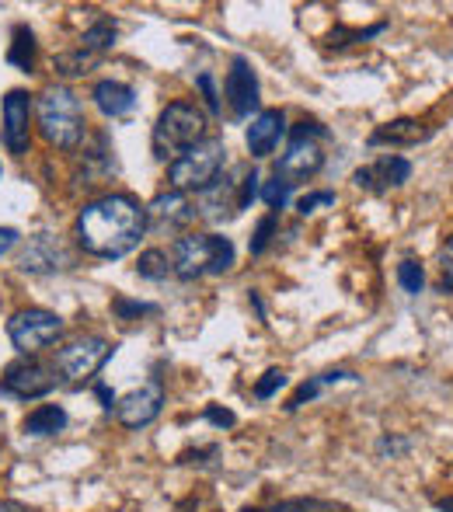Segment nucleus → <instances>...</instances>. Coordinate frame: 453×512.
Segmentation results:
<instances>
[{
	"instance_id": "nucleus-1",
	"label": "nucleus",
	"mask_w": 453,
	"mask_h": 512,
	"mask_svg": "<svg viewBox=\"0 0 453 512\" xmlns=\"http://www.w3.org/2000/svg\"><path fill=\"white\" fill-rule=\"evenodd\" d=\"M147 206L133 196H105L81 209L77 216V241L88 255L122 258L147 234Z\"/></svg>"
},
{
	"instance_id": "nucleus-2",
	"label": "nucleus",
	"mask_w": 453,
	"mask_h": 512,
	"mask_svg": "<svg viewBox=\"0 0 453 512\" xmlns=\"http://www.w3.org/2000/svg\"><path fill=\"white\" fill-rule=\"evenodd\" d=\"M234 269V244L220 234H185L171 244V272L185 283Z\"/></svg>"
},
{
	"instance_id": "nucleus-3",
	"label": "nucleus",
	"mask_w": 453,
	"mask_h": 512,
	"mask_svg": "<svg viewBox=\"0 0 453 512\" xmlns=\"http://www.w3.org/2000/svg\"><path fill=\"white\" fill-rule=\"evenodd\" d=\"M39 126L53 147L74 150L77 143L88 133V122H84L81 98L67 88V84H53L39 95Z\"/></svg>"
},
{
	"instance_id": "nucleus-4",
	"label": "nucleus",
	"mask_w": 453,
	"mask_h": 512,
	"mask_svg": "<svg viewBox=\"0 0 453 512\" xmlns=\"http://www.w3.org/2000/svg\"><path fill=\"white\" fill-rule=\"evenodd\" d=\"M206 140V115L192 102H171L157 115L154 126V154L157 161H178L189 147Z\"/></svg>"
},
{
	"instance_id": "nucleus-5",
	"label": "nucleus",
	"mask_w": 453,
	"mask_h": 512,
	"mask_svg": "<svg viewBox=\"0 0 453 512\" xmlns=\"http://www.w3.org/2000/svg\"><path fill=\"white\" fill-rule=\"evenodd\" d=\"M224 164H227V147L224 140L217 136H206L203 143L185 150L178 161L168 164V182H171V192H206L220 175H224Z\"/></svg>"
},
{
	"instance_id": "nucleus-6",
	"label": "nucleus",
	"mask_w": 453,
	"mask_h": 512,
	"mask_svg": "<svg viewBox=\"0 0 453 512\" xmlns=\"http://www.w3.org/2000/svg\"><path fill=\"white\" fill-rule=\"evenodd\" d=\"M318 136H321L318 122L304 119L293 126L290 147H286V154L279 157V164H276V178H283L290 189L300 182H311V178L321 171V164H325V150H321Z\"/></svg>"
},
{
	"instance_id": "nucleus-7",
	"label": "nucleus",
	"mask_w": 453,
	"mask_h": 512,
	"mask_svg": "<svg viewBox=\"0 0 453 512\" xmlns=\"http://www.w3.org/2000/svg\"><path fill=\"white\" fill-rule=\"evenodd\" d=\"M112 356V342L102 335H81L74 342H67L60 352H56V366L63 380L70 384H81V380H91Z\"/></svg>"
},
{
	"instance_id": "nucleus-8",
	"label": "nucleus",
	"mask_w": 453,
	"mask_h": 512,
	"mask_svg": "<svg viewBox=\"0 0 453 512\" xmlns=\"http://www.w3.org/2000/svg\"><path fill=\"white\" fill-rule=\"evenodd\" d=\"M7 335H11V345L25 356H35L46 345H53L56 338L63 335V321L53 314V310L42 307H28L18 310V314L7 321Z\"/></svg>"
},
{
	"instance_id": "nucleus-9",
	"label": "nucleus",
	"mask_w": 453,
	"mask_h": 512,
	"mask_svg": "<svg viewBox=\"0 0 453 512\" xmlns=\"http://www.w3.org/2000/svg\"><path fill=\"white\" fill-rule=\"evenodd\" d=\"M56 387V370L53 366H42L39 359H25V363H14L4 370V380H0V394L7 398H42Z\"/></svg>"
},
{
	"instance_id": "nucleus-10",
	"label": "nucleus",
	"mask_w": 453,
	"mask_h": 512,
	"mask_svg": "<svg viewBox=\"0 0 453 512\" xmlns=\"http://www.w3.org/2000/svg\"><path fill=\"white\" fill-rule=\"evenodd\" d=\"M164 408V387L157 384H143L136 391H129L122 401H115V418H119L126 429H143L150 425Z\"/></svg>"
},
{
	"instance_id": "nucleus-11",
	"label": "nucleus",
	"mask_w": 453,
	"mask_h": 512,
	"mask_svg": "<svg viewBox=\"0 0 453 512\" xmlns=\"http://www.w3.org/2000/svg\"><path fill=\"white\" fill-rule=\"evenodd\" d=\"M224 95H227V105H230V115H234V119H248V115L258 108V77L244 56H234V63H230Z\"/></svg>"
},
{
	"instance_id": "nucleus-12",
	"label": "nucleus",
	"mask_w": 453,
	"mask_h": 512,
	"mask_svg": "<svg viewBox=\"0 0 453 512\" xmlns=\"http://www.w3.org/2000/svg\"><path fill=\"white\" fill-rule=\"evenodd\" d=\"M67 265H70V255L63 251V244L56 241L53 234L28 237L25 251H21V258H18V269L21 272H35V276H42V272L67 269Z\"/></svg>"
},
{
	"instance_id": "nucleus-13",
	"label": "nucleus",
	"mask_w": 453,
	"mask_h": 512,
	"mask_svg": "<svg viewBox=\"0 0 453 512\" xmlns=\"http://www.w3.org/2000/svg\"><path fill=\"white\" fill-rule=\"evenodd\" d=\"M28 126H32V98L25 91H11L4 98V147L11 154L28 150Z\"/></svg>"
},
{
	"instance_id": "nucleus-14",
	"label": "nucleus",
	"mask_w": 453,
	"mask_h": 512,
	"mask_svg": "<svg viewBox=\"0 0 453 512\" xmlns=\"http://www.w3.org/2000/svg\"><path fill=\"white\" fill-rule=\"evenodd\" d=\"M408 175H412V164H408L405 157L391 154V157H380V161L370 164V168H359L356 175H352V182H356L359 189L387 192V189H398V185H405Z\"/></svg>"
},
{
	"instance_id": "nucleus-15",
	"label": "nucleus",
	"mask_w": 453,
	"mask_h": 512,
	"mask_svg": "<svg viewBox=\"0 0 453 512\" xmlns=\"http://www.w3.org/2000/svg\"><path fill=\"white\" fill-rule=\"evenodd\" d=\"M237 185L241 182H230L227 175H220L217 182L210 185L206 192H199V206L196 213L206 216L210 223H227L230 216L241 213V199H237Z\"/></svg>"
},
{
	"instance_id": "nucleus-16",
	"label": "nucleus",
	"mask_w": 453,
	"mask_h": 512,
	"mask_svg": "<svg viewBox=\"0 0 453 512\" xmlns=\"http://www.w3.org/2000/svg\"><path fill=\"white\" fill-rule=\"evenodd\" d=\"M286 136V115L279 108H269V112H258L248 126V150L251 157H269L272 150L279 147V140Z\"/></svg>"
},
{
	"instance_id": "nucleus-17",
	"label": "nucleus",
	"mask_w": 453,
	"mask_h": 512,
	"mask_svg": "<svg viewBox=\"0 0 453 512\" xmlns=\"http://www.w3.org/2000/svg\"><path fill=\"white\" fill-rule=\"evenodd\" d=\"M95 105L102 115H109V119H122V115H129L136 108V91L129 88V84L122 81H102L95 84Z\"/></svg>"
},
{
	"instance_id": "nucleus-18",
	"label": "nucleus",
	"mask_w": 453,
	"mask_h": 512,
	"mask_svg": "<svg viewBox=\"0 0 453 512\" xmlns=\"http://www.w3.org/2000/svg\"><path fill=\"white\" fill-rule=\"evenodd\" d=\"M150 216L157 223H168V227H185V223L196 220V209H192L189 196H182V192H164V196H157L147 206V220Z\"/></svg>"
},
{
	"instance_id": "nucleus-19",
	"label": "nucleus",
	"mask_w": 453,
	"mask_h": 512,
	"mask_svg": "<svg viewBox=\"0 0 453 512\" xmlns=\"http://www.w3.org/2000/svg\"><path fill=\"white\" fill-rule=\"evenodd\" d=\"M429 133H433V129H426L415 119H394V122H387V126H380L377 133L370 136V143L373 147H380V143H391V147H412V143L429 140Z\"/></svg>"
},
{
	"instance_id": "nucleus-20",
	"label": "nucleus",
	"mask_w": 453,
	"mask_h": 512,
	"mask_svg": "<svg viewBox=\"0 0 453 512\" xmlns=\"http://www.w3.org/2000/svg\"><path fill=\"white\" fill-rule=\"evenodd\" d=\"M67 425V411L60 405H39L25 415V432L28 436H56Z\"/></svg>"
},
{
	"instance_id": "nucleus-21",
	"label": "nucleus",
	"mask_w": 453,
	"mask_h": 512,
	"mask_svg": "<svg viewBox=\"0 0 453 512\" xmlns=\"http://www.w3.org/2000/svg\"><path fill=\"white\" fill-rule=\"evenodd\" d=\"M136 272H140L143 279H150V283H161V279H168V272H171L168 251H157V248L143 251L140 262H136Z\"/></svg>"
},
{
	"instance_id": "nucleus-22",
	"label": "nucleus",
	"mask_w": 453,
	"mask_h": 512,
	"mask_svg": "<svg viewBox=\"0 0 453 512\" xmlns=\"http://www.w3.org/2000/svg\"><path fill=\"white\" fill-rule=\"evenodd\" d=\"M7 60H11L14 67H21V70H32V63H35V35L28 32L25 25L14 28V42H11V53H7Z\"/></svg>"
},
{
	"instance_id": "nucleus-23",
	"label": "nucleus",
	"mask_w": 453,
	"mask_h": 512,
	"mask_svg": "<svg viewBox=\"0 0 453 512\" xmlns=\"http://www.w3.org/2000/svg\"><path fill=\"white\" fill-rule=\"evenodd\" d=\"M84 46L81 49H88V53H105V49H112L115 46V25L112 21H98V25H91L88 32H84Z\"/></svg>"
},
{
	"instance_id": "nucleus-24",
	"label": "nucleus",
	"mask_w": 453,
	"mask_h": 512,
	"mask_svg": "<svg viewBox=\"0 0 453 512\" xmlns=\"http://www.w3.org/2000/svg\"><path fill=\"white\" fill-rule=\"evenodd\" d=\"M95 60L98 56L88 53V49H81V53H63V56H56V70H60L63 77H81V74H88V67Z\"/></svg>"
},
{
	"instance_id": "nucleus-25",
	"label": "nucleus",
	"mask_w": 453,
	"mask_h": 512,
	"mask_svg": "<svg viewBox=\"0 0 453 512\" xmlns=\"http://www.w3.org/2000/svg\"><path fill=\"white\" fill-rule=\"evenodd\" d=\"M398 283H401V290H405V293L419 297L422 286H426V272H422L419 262H412V258H408V262L398 265Z\"/></svg>"
},
{
	"instance_id": "nucleus-26",
	"label": "nucleus",
	"mask_w": 453,
	"mask_h": 512,
	"mask_svg": "<svg viewBox=\"0 0 453 512\" xmlns=\"http://www.w3.org/2000/svg\"><path fill=\"white\" fill-rule=\"evenodd\" d=\"M286 387V373L283 370H265V377L255 384V398L258 401H269L272 394H279Z\"/></svg>"
},
{
	"instance_id": "nucleus-27",
	"label": "nucleus",
	"mask_w": 453,
	"mask_h": 512,
	"mask_svg": "<svg viewBox=\"0 0 453 512\" xmlns=\"http://www.w3.org/2000/svg\"><path fill=\"white\" fill-rule=\"evenodd\" d=\"M258 196H262L272 209H283V206H286V199H290V185H286L283 178H272V182L265 185V189L258 192Z\"/></svg>"
},
{
	"instance_id": "nucleus-28",
	"label": "nucleus",
	"mask_w": 453,
	"mask_h": 512,
	"mask_svg": "<svg viewBox=\"0 0 453 512\" xmlns=\"http://www.w3.org/2000/svg\"><path fill=\"white\" fill-rule=\"evenodd\" d=\"M272 230H276V213H269L262 223H258L255 237H251V255H262V251L269 248V241H272Z\"/></svg>"
},
{
	"instance_id": "nucleus-29",
	"label": "nucleus",
	"mask_w": 453,
	"mask_h": 512,
	"mask_svg": "<svg viewBox=\"0 0 453 512\" xmlns=\"http://www.w3.org/2000/svg\"><path fill=\"white\" fill-rule=\"evenodd\" d=\"M237 199H241V209H248L258 199V171H244L241 185H237Z\"/></svg>"
},
{
	"instance_id": "nucleus-30",
	"label": "nucleus",
	"mask_w": 453,
	"mask_h": 512,
	"mask_svg": "<svg viewBox=\"0 0 453 512\" xmlns=\"http://www.w3.org/2000/svg\"><path fill=\"white\" fill-rule=\"evenodd\" d=\"M332 203H335V192H311V196L300 199L297 209L307 216V213H314V209H318V206H332Z\"/></svg>"
},
{
	"instance_id": "nucleus-31",
	"label": "nucleus",
	"mask_w": 453,
	"mask_h": 512,
	"mask_svg": "<svg viewBox=\"0 0 453 512\" xmlns=\"http://www.w3.org/2000/svg\"><path fill=\"white\" fill-rule=\"evenodd\" d=\"M112 310L119 317H129V314H154V307H150V304H136V300H115Z\"/></svg>"
},
{
	"instance_id": "nucleus-32",
	"label": "nucleus",
	"mask_w": 453,
	"mask_h": 512,
	"mask_svg": "<svg viewBox=\"0 0 453 512\" xmlns=\"http://www.w3.org/2000/svg\"><path fill=\"white\" fill-rule=\"evenodd\" d=\"M199 91H203V98H206V105H210V112H220V98H217V91H213V77L210 74H199Z\"/></svg>"
},
{
	"instance_id": "nucleus-33",
	"label": "nucleus",
	"mask_w": 453,
	"mask_h": 512,
	"mask_svg": "<svg viewBox=\"0 0 453 512\" xmlns=\"http://www.w3.org/2000/svg\"><path fill=\"white\" fill-rule=\"evenodd\" d=\"M14 244H18V230H11V227H0V255H4V251H11Z\"/></svg>"
},
{
	"instance_id": "nucleus-34",
	"label": "nucleus",
	"mask_w": 453,
	"mask_h": 512,
	"mask_svg": "<svg viewBox=\"0 0 453 512\" xmlns=\"http://www.w3.org/2000/svg\"><path fill=\"white\" fill-rule=\"evenodd\" d=\"M206 418H210V422H217V425H234V415L224 411V408H206Z\"/></svg>"
},
{
	"instance_id": "nucleus-35",
	"label": "nucleus",
	"mask_w": 453,
	"mask_h": 512,
	"mask_svg": "<svg viewBox=\"0 0 453 512\" xmlns=\"http://www.w3.org/2000/svg\"><path fill=\"white\" fill-rule=\"evenodd\" d=\"M95 391H98V398H102V405L112 411V405H115V394H112V391H109V387H105V384H98Z\"/></svg>"
},
{
	"instance_id": "nucleus-36",
	"label": "nucleus",
	"mask_w": 453,
	"mask_h": 512,
	"mask_svg": "<svg viewBox=\"0 0 453 512\" xmlns=\"http://www.w3.org/2000/svg\"><path fill=\"white\" fill-rule=\"evenodd\" d=\"M440 509L443 512H453V502H440Z\"/></svg>"
},
{
	"instance_id": "nucleus-37",
	"label": "nucleus",
	"mask_w": 453,
	"mask_h": 512,
	"mask_svg": "<svg viewBox=\"0 0 453 512\" xmlns=\"http://www.w3.org/2000/svg\"><path fill=\"white\" fill-rule=\"evenodd\" d=\"M0 512H14V509H11V506H4V509H0Z\"/></svg>"
},
{
	"instance_id": "nucleus-38",
	"label": "nucleus",
	"mask_w": 453,
	"mask_h": 512,
	"mask_svg": "<svg viewBox=\"0 0 453 512\" xmlns=\"http://www.w3.org/2000/svg\"><path fill=\"white\" fill-rule=\"evenodd\" d=\"M244 512H262V509H244Z\"/></svg>"
},
{
	"instance_id": "nucleus-39",
	"label": "nucleus",
	"mask_w": 453,
	"mask_h": 512,
	"mask_svg": "<svg viewBox=\"0 0 453 512\" xmlns=\"http://www.w3.org/2000/svg\"><path fill=\"white\" fill-rule=\"evenodd\" d=\"M450 251H453V237H450Z\"/></svg>"
},
{
	"instance_id": "nucleus-40",
	"label": "nucleus",
	"mask_w": 453,
	"mask_h": 512,
	"mask_svg": "<svg viewBox=\"0 0 453 512\" xmlns=\"http://www.w3.org/2000/svg\"><path fill=\"white\" fill-rule=\"evenodd\" d=\"M0 175H4V171H0Z\"/></svg>"
}]
</instances>
